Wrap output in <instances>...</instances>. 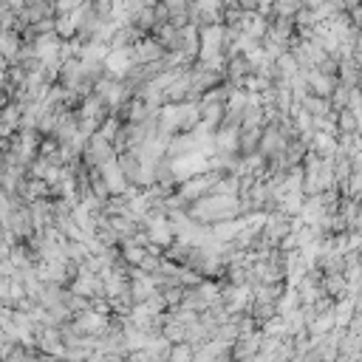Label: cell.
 Instances as JSON below:
<instances>
[{
	"label": "cell",
	"instance_id": "5b68a950",
	"mask_svg": "<svg viewBox=\"0 0 362 362\" xmlns=\"http://www.w3.org/2000/svg\"><path fill=\"white\" fill-rule=\"evenodd\" d=\"M173 357H176V360H179V357H190V348H176Z\"/></svg>",
	"mask_w": 362,
	"mask_h": 362
},
{
	"label": "cell",
	"instance_id": "3957f363",
	"mask_svg": "<svg viewBox=\"0 0 362 362\" xmlns=\"http://www.w3.org/2000/svg\"><path fill=\"white\" fill-rule=\"evenodd\" d=\"M340 125L348 133H354V128H357V119H354V113H340Z\"/></svg>",
	"mask_w": 362,
	"mask_h": 362
},
{
	"label": "cell",
	"instance_id": "277c9868",
	"mask_svg": "<svg viewBox=\"0 0 362 362\" xmlns=\"http://www.w3.org/2000/svg\"><path fill=\"white\" fill-rule=\"evenodd\" d=\"M145 257V249H139V246H128V260H142Z\"/></svg>",
	"mask_w": 362,
	"mask_h": 362
},
{
	"label": "cell",
	"instance_id": "7a4b0ae2",
	"mask_svg": "<svg viewBox=\"0 0 362 362\" xmlns=\"http://www.w3.org/2000/svg\"><path fill=\"white\" fill-rule=\"evenodd\" d=\"M309 82H311V88H317L320 96H326L331 91V79H326V76L317 74V71H314V74H309Z\"/></svg>",
	"mask_w": 362,
	"mask_h": 362
},
{
	"label": "cell",
	"instance_id": "6da1fadb",
	"mask_svg": "<svg viewBox=\"0 0 362 362\" xmlns=\"http://www.w3.org/2000/svg\"><path fill=\"white\" fill-rule=\"evenodd\" d=\"M34 54H37V57H48V60H51L54 54H57V40H54V37H48V40H45V37H40V40H37V48H34Z\"/></svg>",
	"mask_w": 362,
	"mask_h": 362
}]
</instances>
